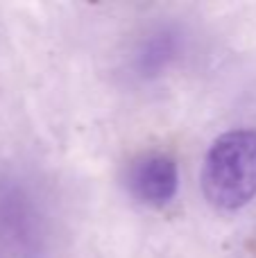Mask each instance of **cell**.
<instances>
[{
	"label": "cell",
	"mask_w": 256,
	"mask_h": 258,
	"mask_svg": "<svg viewBox=\"0 0 256 258\" xmlns=\"http://www.w3.org/2000/svg\"><path fill=\"white\" fill-rule=\"evenodd\" d=\"M127 188L145 206L161 209L170 204L179 188L177 161L166 152H145L130 165Z\"/></svg>",
	"instance_id": "2"
},
{
	"label": "cell",
	"mask_w": 256,
	"mask_h": 258,
	"mask_svg": "<svg viewBox=\"0 0 256 258\" xmlns=\"http://www.w3.org/2000/svg\"><path fill=\"white\" fill-rule=\"evenodd\" d=\"M202 192L218 211H240L256 197V129H231L211 143Z\"/></svg>",
	"instance_id": "1"
}]
</instances>
